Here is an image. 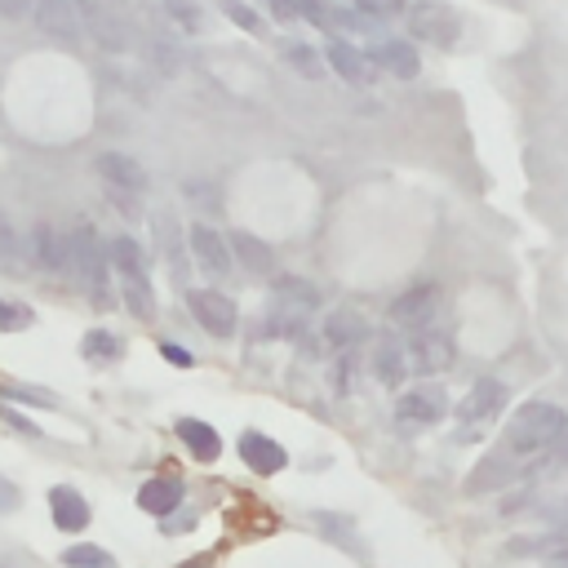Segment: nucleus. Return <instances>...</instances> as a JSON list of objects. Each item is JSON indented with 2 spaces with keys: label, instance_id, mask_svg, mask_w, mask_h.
<instances>
[{
  "label": "nucleus",
  "instance_id": "nucleus-1",
  "mask_svg": "<svg viewBox=\"0 0 568 568\" xmlns=\"http://www.w3.org/2000/svg\"><path fill=\"white\" fill-rule=\"evenodd\" d=\"M564 430H568V413L559 404H550V399H524L515 408V417L506 422V430H501V448L510 457H537V453L555 448Z\"/></svg>",
  "mask_w": 568,
  "mask_h": 568
},
{
  "label": "nucleus",
  "instance_id": "nucleus-2",
  "mask_svg": "<svg viewBox=\"0 0 568 568\" xmlns=\"http://www.w3.org/2000/svg\"><path fill=\"white\" fill-rule=\"evenodd\" d=\"M67 271H75V280L93 293L98 306H106V280H111V266H106V244L98 240V231L89 222H80L71 235H67Z\"/></svg>",
  "mask_w": 568,
  "mask_h": 568
},
{
  "label": "nucleus",
  "instance_id": "nucleus-3",
  "mask_svg": "<svg viewBox=\"0 0 568 568\" xmlns=\"http://www.w3.org/2000/svg\"><path fill=\"white\" fill-rule=\"evenodd\" d=\"M404 27H408V36L444 49V44H453L462 36V13L453 4H444V0H408L404 4Z\"/></svg>",
  "mask_w": 568,
  "mask_h": 568
},
{
  "label": "nucleus",
  "instance_id": "nucleus-4",
  "mask_svg": "<svg viewBox=\"0 0 568 568\" xmlns=\"http://www.w3.org/2000/svg\"><path fill=\"white\" fill-rule=\"evenodd\" d=\"M186 306H191L195 324H200L209 337H217V342L235 337L240 311H235V302H231L222 288H191V293H186Z\"/></svg>",
  "mask_w": 568,
  "mask_h": 568
},
{
  "label": "nucleus",
  "instance_id": "nucleus-5",
  "mask_svg": "<svg viewBox=\"0 0 568 568\" xmlns=\"http://www.w3.org/2000/svg\"><path fill=\"white\" fill-rule=\"evenodd\" d=\"M435 315H439V288H435L430 280L408 284V288L390 302V311H386V320H390L395 328H408V333L430 328V320H435Z\"/></svg>",
  "mask_w": 568,
  "mask_h": 568
},
{
  "label": "nucleus",
  "instance_id": "nucleus-6",
  "mask_svg": "<svg viewBox=\"0 0 568 568\" xmlns=\"http://www.w3.org/2000/svg\"><path fill=\"white\" fill-rule=\"evenodd\" d=\"M271 293H275V315H271V320H280L275 333L293 328L302 315H311V311L320 306V293H315L311 280H293V275H284V280L271 284Z\"/></svg>",
  "mask_w": 568,
  "mask_h": 568
},
{
  "label": "nucleus",
  "instance_id": "nucleus-7",
  "mask_svg": "<svg viewBox=\"0 0 568 568\" xmlns=\"http://www.w3.org/2000/svg\"><path fill=\"white\" fill-rule=\"evenodd\" d=\"M186 253H191V262L204 266L213 280H226V275H231V248H226V240H222L209 222H191V231H186Z\"/></svg>",
  "mask_w": 568,
  "mask_h": 568
},
{
  "label": "nucleus",
  "instance_id": "nucleus-8",
  "mask_svg": "<svg viewBox=\"0 0 568 568\" xmlns=\"http://www.w3.org/2000/svg\"><path fill=\"white\" fill-rule=\"evenodd\" d=\"M395 413H399V422H413V426H435V422H444V413H448V395H444V386L422 382V386H408V390L399 395Z\"/></svg>",
  "mask_w": 568,
  "mask_h": 568
},
{
  "label": "nucleus",
  "instance_id": "nucleus-9",
  "mask_svg": "<svg viewBox=\"0 0 568 568\" xmlns=\"http://www.w3.org/2000/svg\"><path fill=\"white\" fill-rule=\"evenodd\" d=\"M404 355H408V373L435 377V373H444V368L453 364V342H448L444 333L422 328V333H413V342L404 346Z\"/></svg>",
  "mask_w": 568,
  "mask_h": 568
},
{
  "label": "nucleus",
  "instance_id": "nucleus-10",
  "mask_svg": "<svg viewBox=\"0 0 568 568\" xmlns=\"http://www.w3.org/2000/svg\"><path fill=\"white\" fill-rule=\"evenodd\" d=\"M93 173H98L106 186H115V191H129V195H142V191H146V169H142L133 155H124V151H102V155L93 160Z\"/></svg>",
  "mask_w": 568,
  "mask_h": 568
},
{
  "label": "nucleus",
  "instance_id": "nucleus-11",
  "mask_svg": "<svg viewBox=\"0 0 568 568\" xmlns=\"http://www.w3.org/2000/svg\"><path fill=\"white\" fill-rule=\"evenodd\" d=\"M31 18L44 36H58L67 44L80 40V13H75V0H31Z\"/></svg>",
  "mask_w": 568,
  "mask_h": 568
},
{
  "label": "nucleus",
  "instance_id": "nucleus-12",
  "mask_svg": "<svg viewBox=\"0 0 568 568\" xmlns=\"http://www.w3.org/2000/svg\"><path fill=\"white\" fill-rule=\"evenodd\" d=\"M506 382H497V377H479L466 395H462V404H457V417L462 422H488V417H497L501 413V404H506Z\"/></svg>",
  "mask_w": 568,
  "mask_h": 568
},
{
  "label": "nucleus",
  "instance_id": "nucleus-13",
  "mask_svg": "<svg viewBox=\"0 0 568 568\" xmlns=\"http://www.w3.org/2000/svg\"><path fill=\"white\" fill-rule=\"evenodd\" d=\"M364 58H368V67H382L395 80H413L422 71V58H417V49L408 40H377Z\"/></svg>",
  "mask_w": 568,
  "mask_h": 568
},
{
  "label": "nucleus",
  "instance_id": "nucleus-14",
  "mask_svg": "<svg viewBox=\"0 0 568 568\" xmlns=\"http://www.w3.org/2000/svg\"><path fill=\"white\" fill-rule=\"evenodd\" d=\"M49 515H53L58 532H84L89 528V497H80V488H71V484H53L49 488Z\"/></svg>",
  "mask_w": 568,
  "mask_h": 568
},
{
  "label": "nucleus",
  "instance_id": "nucleus-15",
  "mask_svg": "<svg viewBox=\"0 0 568 568\" xmlns=\"http://www.w3.org/2000/svg\"><path fill=\"white\" fill-rule=\"evenodd\" d=\"M515 475H519V457H510V453H488V457L466 475V497H479V493L506 488Z\"/></svg>",
  "mask_w": 568,
  "mask_h": 568
},
{
  "label": "nucleus",
  "instance_id": "nucleus-16",
  "mask_svg": "<svg viewBox=\"0 0 568 568\" xmlns=\"http://www.w3.org/2000/svg\"><path fill=\"white\" fill-rule=\"evenodd\" d=\"M182 497H186V488H182V479H173V475H155V479H146V484L138 488V506H142L146 515H155V519L178 515V510H182Z\"/></svg>",
  "mask_w": 568,
  "mask_h": 568
},
{
  "label": "nucleus",
  "instance_id": "nucleus-17",
  "mask_svg": "<svg viewBox=\"0 0 568 568\" xmlns=\"http://www.w3.org/2000/svg\"><path fill=\"white\" fill-rule=\"evenodd\" d=\"M240 457H244L248 470H257V475H280V470L288 466V453H284L271 435H262V430H244V435H240Z\"/></svg>",
  "mask_w": 568,
  "mask_h": 568
},
{
  "label": "nucleus",
  "instance_id": "nucleus-18",
  "mask_svg": "<svg viewBox=\"0 0 568 568\" xmlns=\"http://www.w3.org/2000/svg\"><path fill=\"white\" fill-rule=\"evenodd\" d=\"M324 67H328V71H337V80H346V84H355V89H359V84H368V75H373V71H368L364 49H355L351 40H337V36H333V40H328V49H324Z\"/></svg>",
  "mask_w": 568,
  "mask_h": 568
},
{
  "label": "nucleus",
  "instance_id": "nucleus-19",
  "mask_svg": "<svg viewBox=\"0 0 568 568\" xmlns=\"http://www.w3.org/2000/svg\"><path fill=\"white\" fill-rule=\"evenodd\" d=\"M226 248H231V262H240L248 275H271V271H275V253H271V244L257 240L253 231H231Z\"/></svg>",
  "mask_w": 568,
  "mask_h": 568
},
{
  "label": "nucleus",
  "instance_id": "nucleus-20",
  "mask_svg": "<svg viewBox=\"0 0 568 568\" xmlns=\"http://www.w3.org/2000/svg\"><path fill=\"white\" fill-rule=\"evenodd\" d=\"M31 262L40 271H67V235L49 222H36L31 231Z\"/></svg>",
  "mask_w": 568,
  "mask_h": 568
},
{
  "label": "nucleus",
  "instance_id": "nucleus-21",
  "mask_svg": "<svg viewBox=\"0 0 568 568\" xmlns=\"http://www.w3.org/2000/svg\"><path fill=\"white\" fill-rule=\"evenodd\" d=\"M178 439H182V448H186L195 462H217V457H222L217 430H213L209 422H200V417H178Z\"/></svg>",
  "mask_w": 568,
  "mask_h": 568
},
{
  "label": "nucleus",
  "instance_id": "nucleus-22",
  "mask_svg": "<svg viewBox=\"0 0 568 568\" xmlns=\"http://www.w3.org/2000/svg\"><path fill=\"white\" fill-rule=\"evenodd\" d=\"M115 288H120V297H124V306H129V315H133V320H151V315H155V293H151L146 271L115 275Z\"/></svg>",
  "mask_w": 568,
  "mask_h": 568
},
{
  "label": "nucleus",
  "instance_id": "nucleus-23",
  "mask_svg": "<svg viewBox=\"0 0 568 568\" xmlns=\"http://www.w3.org/2000/svg\"><path fill=\"white\" fill-rule=\"evenodd\" d=\"M271 13H275L280 22H311V27L333 31V9H328V0H271Z\"/></svg>",
  "mask_w": 568,
  "mask_h": 568
},
{
  "label": "nucleus",
  "instance_id": "nucleus-24",
  "mask_svg": "<svg viewBox=\"0 0 568 568\" xmlns=\"http://www.w3.org/2000/svg\"><path fill=\"white\" fill-rule=\"evenodd\" d=\"M373 377H377L382 386H399V382L408 377V355H404V346L377 342V351H373Z\"/></svg>",
  "mask_w": 568,
  "mask_h": 568
},
{
  "label": "nucleus",
  "instance_id": "nucleus-25",
  "mask_svg": "<svg viewBox=\"0 0 568 568\" xmlns=\"http://www.w3.org/2000/svg\"><path fill=\"white\" fill-rule=\"evenodd\" d=\"M364 333H368V324H364L355 311H333V315L324 320V342H328V346H337V351L355 346Z\"/></svg>",
  "mask_w": 568,
  "mask_h": 568
},
{
  "label": "nucleus",
  "instance_id": "nucleus-26",
  "mask_svg": "<svg viewBox=\"0 0 568 568\" xmlns=\"http://www.w3.org/2000/svg\"><path fill=\"white\" fill-rule=\"evenodd\" d=\"M106 266H111V275H129V271H146V257L138 248V240L111 235L106 240Z\"/></svg>",
  "mask_w": 568,
  "mask_h": 568
},
{
  "label": "nucleus",
  "instance_id": "nucleus-27",
  "mask_svg": "<svg viewBox=\"0 0 568 568\" xmlns=\"http://www.w3.org/2000/svg\"><path fill=\"white\" fill-rule=\"evenodd\" d=\"M62 568H115V559H111V550H102L93 541H71L62 550Z\"/></svg>",
  "mask_w": 568,
  "mask_h": 568
},
{
  "label": "nucleus",
  "instance_id": "nucleus-28",
  "mask_svg": "<svg viewBox=\"0 0 568 568\" xmlns=\"http://www.w3.org/2000/svg\"><path fill=\"white\" fill-rule=\"evenodd\" d=\"M284 62L297 75H306V80H320L324 75V53L315 44H284Z\"/></svg>",
  "mask_w": 568,
  "mask_h": 568
},
{
  "label": "nucleus",
  "instance_id": "nucleus-29",
  "mask_svg": "<svg viewBox=\"0 0 568 568\" xmlns=\"http://www.w3.org/2000/svg\"><path fill=\"white\" fill-rule=\"evenodd\" d=\"M80 351L93 355V359H120L124 355V342L115 333H106V328H89L84 342H80Z\"/></svg>",
  "mask_w": 568,
  "mask_h": 568
},
{
  "label": "nucleus",
  "instance_id": "nucleus-30",
  "mask_svg": "<svg viewBox=\"0 0 568 568\" xmlns=\"http://www.w3.org/2000/svg\"><path fill=\"white\" fill-rule=\"evenodd\" d=\"M160 9L173 18L178 31H200V4L195 0H160Z\"/></svg>",
  "mask_w": 568,
  "mask_h": 568
},
{
  "label": "nucleus",
  "instance_id": "nucleus-31",
  "mask_svg": "<svg viewBox=\"0 0 568 568\" xmlns=\"http://www.w3.org/2000/svg\"><path fill=\"white\" fill-rule=\"evenodd\" d=\"M217 9H222L235 27H244L248 36H257V31H262V13H257V9H248L244 0H217Z\"/></svg>",
  "mask_w": 568,
  "mask_h": 568
},
{
  "label": "nucleus",
  "instance_id": "nucleus-32",
  "mask_svg": "<svg viewBox=\"0 0 568 568\" xmlns=\"http://www.w3.org/2000/svg\"><path fill=\"white\" fill-rule=\"evenodd\" d=\"M31 324V311L18 306V302H4L0 297V333H13V328H27Z\"/></svg>",
  "mask_w": 568,
  "mask_h": 568
},
{
  "label": "nucleus",
  "instance_id": "nucleus-33",
  "mask_svg": "<svg viewBox=\"0 0 568 568\" xmlns=\"http://www.w3.org/2000/svg\"><path fill=\"white\" fill-rule=\"evenodd\" d=\"M18 257V231H13V222L0 213V262H13Z\"/></svg>",
  "mask_w": 568,
  "mask_h": 568
},
{
  "label": "nucleus",
  "instance_id": "nucleus-34",
  "mask_svg": "<svg viewBox=\"0 0 568 568\" xmlns=\"http://www.w3.org/2000/svg\"><path fill=\"white\" fill-rule=\"evenodd\" d=\"M0 399H27V404H53V395H36L31 386H0Z\"/></svg>",
  "mask_w": 568,
  "mask_h": 568
},
{
  "label": "nucleus",
  "instance_id": "nucleus-35",
  "mask_svg": "<svg viewBox=\"0 0 568 568\" xmlns=\"http://www.w3.org/2000/svg\"><path fill=\"white\" fill-rule=\"evenodd\" d=\"M22 506V493H18V484L9 479V475H0V515H9V510H18Z\"/></svg>",
  "mask_w": 568,
  "mask_h": 568
},
{
  "label": "nucleus",
  "instance_id": "nucleus-36",
  "mask_svg": "<svg viewBox=\"0 0 568 568\" xmlns=\"http://www.w3.org/2000/svg\"><path fill=\"white\" fill-rule=\"evenodd\" d=\"M0 417H4V422H9L13 430H22V435H40V426H36L31 417H22V413H13V408H9L4 399H0Z\"/></svg>",
  "mask_w": 568,
  "mask_h": 568
},
{
  "label": "nucleus",
  "instance_id": "nucleus-37",
  "mask_svg": "<svg viewBox=\"0 0 568 568\" xmlns=\"http://www.w3.org/2000/svg\"><path fill=\"white\" fill-rule=\"evenodd\" d=\"M160 355H164L173 368H191V364H195V359H191V355H186L178 342H160Z\"/></svg>",
  "mask_w": 568,
  "mask_h": 568
},
{
  "label": "nucleus",
  "instance_id": "nucleus-38",
  "mask_svg": "<svg viewBox=\"0 0 568 568\" xmlns=\"http://www.w3.org/2000/svg\"><path fill=\"white\" fill-rule=\"evenodd\" d=\"M0 13L4 18H27L31 13V0H0Z\"/></svg>",
  "mask_w": 568,
  "mask_h": 568
},
{
  "label": "nucleus",
  "instance_id": "nucleus-39",
  "mask_svg": "<svg viewBox=\"0 0 568 568\" xmlns=\"http://www.w3.org/2000/svg\"><path fill=\"white\" fill-rule=\"evenodd\" d=\"M351 4H355V9H368L373 18H382V13H386V9L395 4V0H351Z\"/></svg>",
  "mask_w": 568,
  "mask_h": 568
},
{
  "label": "nucleus",
  "instance_id": "nucleus-40",
  "mask_svg": "<svg viewBox=\"0 0 568 568\" xmlns=\"http://www.w3.org/2000/svg\"><path fill=\"white\" fill-rule=\"evenodd\" d=\"M555 448H559V462H564V470H568V430L559 435V444H555Z\"/></svg>",
  "mask_w": 568,
  "mask_h": 568
}]
</instances>
